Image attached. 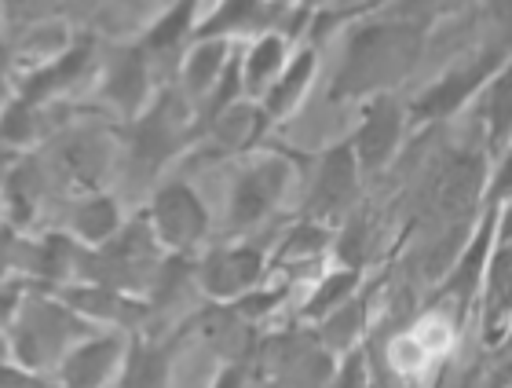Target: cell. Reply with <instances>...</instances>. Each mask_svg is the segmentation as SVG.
I'll return each instance as SVG.
<instances>
[{
    "mask_svg": "<svg viewBox=\"0 0 512 388\" xmlns=\"http://www.w3.org/2000/svg\"><path fill=\"white\" fill-rule=\"evenodd\" d=\"M63 301L74 308V312H81L85 319H92V323H107V326H121V330H128V326L143 323L150 315V308L143 301H132V293H121V290H110V286H96V282H81V286H74V290L63 293Z\"/></svg>",
    "mask_w": 512,
    "mask_h": 388,
    "instance_id": "17",
    "label": "cell"
},
{
    "mask_svg": "<svg viewBox=\"0 0 512 388\" xmlns=\"http://www.w3.org/2000/svg\"><path fill=\"white\" fill-rule=\"evenodd\" d=\"M428 41V22L410 19H366L344 37L341 70L333 77L330 99H370L377 92H395L417 66Z\"/></svg>",
    "mask_w": 512,
    "mask_h": 388,
    "instance_id": "1",
    "label": "cell"
},
{
    "mask_svg": "<svg viewBox=\"0 0 512 388\" xmlns=\"http://www.w3.org/2000/svg\"><path fill=\"white\" fill-rule=\"evenodd\" d=\"M194 132H198L194 129V103L183 92L169 88L132 125V158L143 173H158Z\"/></svg>",
    "mask_w": 512,
    "mask_h": 388,
    "instance_id": "6",
    "label": "cell"
},
{
    "mask_svg": "<svg viewBox=\"0 0 512 388\" xmlns=\"http://www.w3.org/2000/svg\"><path fill=\"white\" fill-rule=\"evenodd\" d=\"M125 337L121 334H92L74 345L59 363V385L63 388H107L121 374L125 363Z\"/></svg>",
    "mask_w": 512,
    "mask_h": 388,
    "instance_id": "12",
    "label": "cell"
},
{
    "mask_svg": "<svg viewBox=\"0 0 512 388\" xmlns=\"http://www.w3.org/2000/svg\"><path fill=\"white\" fill-rule=\"evenodd\" d=\"M366 301L355 293L352 301L341 304L333 315H326L322 323H315V334L326 348H330L333 356L341 359L344 352H352V348L363 345V326H366Z\"/></svg>",
    "mask_w": 512,
    "mask_h": 388,
    "instance_id": "27",
    "label": "cell"
},
{
    "mask_svg": "<svg viewBox=\"0 0 512 388\" xmlns=\"http://www.w3.org/2000/svg\"><path fill=\"white\" fill-rule=\"evenodd\" d=\"M96 63V37H77L70 41L59 55H52L41 70H33L26 81L19 85V96L30 99L33 107L44 103V99L59 96L63 88H70L74 81L88 74V66Z\"/></svg>",
    "mask_w": 512,
    "mask_h": 388,
    "instance_id": "15",
    "label": "cell"
},
{
    "mask_svg": "<svg viewBox=\"0 0 512 388\" xmlns=\"http://www.w3.org/2000/svg\"><path fill=\"white\" fill-rule=\"evenodd\" d=\"M70 224H74L77 238H81L88 249L107 246L110 238L125 227L121 224V205L114 202L107 191H92L88 198H81V202L74 205V213H70Z\"/></svg>",
    "mask_w": 512,
    "mask_h": 388,
    "instance_id": "24",
    "label": "cell"
},
{
    "mask_svg": "<svg viewBox=\"0 0 512 388\" xmlns=\"http://www.w3.org/2000/svg\"><path fill=\"white\" fill-rule=\"evenodd\" d=\"M293 184V165L282 154H260L246 169H238L235 184H231V202H227V227L242 235L253 231L275 213L282 198Z\"/></svg>",
    "mask_w": 512,
    "mask_h": 388,
    "instance_id": "5",
    "label": "cell"
},
{
    "mask_svg": "<svg viewBox=\"0 0 512 388\" xmlns=\"http://www.w3.org/2000/svg\"><path fill=\"white\" fill-rule=\"evenodd\" d=\"M363 286V271L359 268H333L326 275H319L315 290L308 293V301L300 304V319L304 323H322L326 315H333L341 304H348Z\"/></svg>",
    "mask_w": 512,
    "mask_h": 388,
    "instance_id": "26",
    "label": "cell"
},
{
    "mask_svg": "<svg viewBox=\"0 0 512 388\" xmlns=\"http://www.w3.org/2000/svg\"><path fill=\"white\" fill-rule=\"evenodd\" d=\"M363 180V165L355 158L352 140L326 147L315 162V180H311V191L304 198V216L330 227L333 220H348V213L359 205Z\"/></svg>",
    "mask_w": 512,
    "mask_h": 388,
    "instance_id": "7",
    "label": "cell"
},
{
    "mask_svg": "<svg viewBox=\"0 0 512 388\" xmlns=\"http://www.w3.org/2000/svg\"><path fill=\"white\" fill-rule=\"evenodd\" d=\"M319 74V48L315 44H304L297 55H289L286 70L271 81L264 96H260V110H264L267 121H286L293 110L304 103L311 81Z\"/></svg>",
    "mask_w": 512,
    "mask_h": 388,
    "instance_id": "16",
    "label": "cell"
},
{
    "mask_svg": "<svg viewBox=\"0 0 512 388\" xmlns=\"http://www.w3.org/2000/svg\"><path fill=\"white\" fill-rule=\"evenodd\" d=\"M512 198V143L494 158L491 180H487V202L483 205H502Z\"/></svg>",
    "mask_w": 512,
    "mask_h": 388,
    "instance_id": "32",
    "label": "cell"
},
{
    "mask_svg": "<svg viewBox=\"0 0 512 388\" xmlns=\"http://www.w3.org/2000/svg\"><path fill=\"white\" fill-rule=\"evenodd\" d=\"M282 15L271 0H220L205 22H198V37H235V33H267L278 30L275 19Z\"/></svg>",
    "mask_w": 512,
    "mask_h": 388,
    "instance_id": "21",
    "label": "cell"
},
{
    "mask_svg": "<svg viewBox=\"0 0 512 388\" xmlns=\"http://www.w3.org/2000/svg\"><path fill=\"white\" fill-rule=\"evenodd\" d=\"M447 4L450 0H388V15H392V19L428 22V19H436Z\"/></svg>",
    "mask_w": 512,
    "mask_h": 388,
    "instance_id": "33",
    "label": "cell"
},
{
    "mask_svg": "<svg viewBox=\"0 0 512 388\" xmlns=\"http://www.w3.org/2000/svg\"><path fill=\"white\" fill-rule=\"evenodd\" d=\"M498 242H512V198L498 205Z\"/></svg>",
    "mask_w": 512,
    "mask_h": 388,
    "instance_id": "37",
    "label": "cell"
},
{
    "mask_svg": "<svg viewBox=\"0 0 512 388\" xmlns=\"http://www.w3.org/2000/svg\"><path fill=\"white\" fill-rule=\"evenodd\" d=\"M96 334V323L74 312L66 301L55 297H26L15 315V334H11V348H15V363L30 370H44L52 363H63V356L74 348V341Z\"/></svg>",
    "mask_w": 512,
    "mask_h": 388,
    "instance_id": "2",
    "label": "cell"
},
{
    "mask_svg": "<svg viewBox=\"0 0 512 388\" xmlns=\"http://www.w3.org/2000/svg\"><path fill=\"white\" fill-rule=\"evenodd\" d=\"M333 231L330 224H319V220H300L286 231L282 238V246H278V257L282 260H293V264H308V260H319L326 249L333 246Z\"/></svg>",
    "mask_w": 512,
    "mask_h": 388,
    "instance_id": "29",
    "label": "cell"
},
{
    "mask_svg": "<svg viewBox=\"0 0 512 388\" xmlns=\"http://www.w3.org/2000/svg\"><path fill=\"white\" fill-rule=\"evenodd\" d=\"M4 74H8V52L0 48V92H4Z\"/></svg>",
    "mask_w": 512,
    "mask_h": 388,
    "instance_id": "40",
    "label": "cell"
},
{
    "mask_svg": "<svg viewBox=\"0 0 512 388\" xmlns=\"http://www.w3.org/2000/svg\"><path fill=\"white\" fill-rule=\"evenodd\" d=\"M264 275H267V253L264 246H253V242L209 249L198 260V268H194V282L216 304L242 301L246 293H253L264 282Z\"/></svg>",
    "mask_w": 512,
    "mask_h": 388,
    "instance_id": "10",
    "label": "cell"
},
{
    "mask_svg": "<svg viewBox=\"0 0 512 388\" xmlns=\"http://www.w3.org/2000/svg\"><path fill=\"white\" fill-rule=\"evenodd\" d=\"M289 63V33L267 30L256 33L253 44L242 55V81H246L249 96H264L271 81H275Z\"/></svg>",
    "mask_w": 512,
    "mask_h": 388,
    "instance_id": "23",
    "label": "cell"
},
{
    "mask_svg": "<svg viewBox=\"0 0 512 388\" xmlns=\"http://www.w3.org/2000/svg\"><path fill=\"white\" fill-rule=\"evenodd\" d=\"M494 352H502L505 359H512V323H509V330H505V337H502V345L494 348Z\"/></svg>",
    "mask_w": 512,
    "mask_h": 388,
    "instance_id": "39",
    "label": "cell"
},
{
    "mask_svg": "<svg viewBox=\"0 0 512 388\" xmlns=\"http://www.w3.org/2000/svg\"><path fill=\"white\" fill-rule=\"evenodd\" d=\"M150 231L161 249L191 253L209 238V209L187 180H165L150 198Z\"/></svg>",
    "mask_w": 512,
    "mask_h": 388,
    "instance_id": "8",
    "label": "cell"
},
{
    "mask_svg": "<svg viewBox=\"0 0 512 388\" xmlns=\"http://www.w3.org/2000/svg\"><path fill=\"white\" fill-rule=\"evenodd\" d=\"M246 363H227L220 374H216V381L209 388H246Z\"/></svg>",
    "mask_w": 512,
    "mask_h": 388,
    "instance_id": "36",
    "label": "cell"
},
{
    "mask_svg": "<svg viewBox=\"0 0 512 388\" xmlns=\"http://www.w3.org/2000/svg\"><path fill=\"white\" fill-rule=\"evenodd\" d=\"M194 11H198V0H176V4H172V8L143 33V52L147 55L176 52L191 33H198V26H194Z\"/></svg>",
    "mask_w": 512,
    "mask_h": 388,
    "instance_id": "28",
    "label": "cell"
},
{
    "mask_svg": "<svg viewBox=\"0 0 512 388\" xmlns=\"http://www.w3.org/2000/svg\"><path fill=\"white\" fill-rule=\"evenodd\" d=\"M480 334L483 345L498 348L505 330L512 323V242H498L483 275V293H480Z\"/></svg>",
    "mask_w": 512,
    "mask_h": 388,
    "instance_id": "14",
    "label": "cell"
},
{
    "mask_svg": "<svg viewBox=\"0 0 512 388\" xmlns=\"http://www.w3.org/2000/svg\"><path fill=\"white\" fill-rule=\"evenodd\" d=\"M498 246V205H483V216L472 227L469 242L458 253V260L450 264V271L439 279V286L432 290L436 301H447L454 323H465L469 312L480 304L483 293V275H487V264H491V253Z\"/></svg>",
    "mask_w": 512,
    "mask_h": 388,
    "instance_id": "4",
    "label": "cell"
},
{
    "mask_svg": "<svg viewBox=\"0 0 512 388\" xmlns=\"http://www.w3.org/2000/svg\"><path fill=\"white\" fill-rule=\"evenodd\" d=\"M355 4H366V8H388V0H355Z\"/></svg>",
    "mask_w": 512,
    "mask_h": 388,
    "instance_id": "41",
    "label": "cell"
},
{
    "mask_svg": "<svg viewBox=\"0 0 512 388\" xmlns=\"http://www.w3.org/2000/svg\"><path fill=\"white\" fill-rule=\"evenodd\" d=\"M77 257H81V249L74 246V238H66L63 231H52L41 242L26 246L22 264H26V271H30L33 279L66 282L70 275H77Z\"/></svg>",
    "mask_w": 512,
    "mask_h": 388,
    "instance_id": "25",
    "label": "cell"
},
{
    "mask_svg": "<svg viewBox=\"0 0 512 388\" xmlns=\"http://www.w3.org/2000/svg\"><path fill=\"white\" fill-rule=\"evenodd\" d=\"M271 370L278 374V385L286 388H326L337 370V356L315 337H275V345L267 348Z\"/></svg>",
    "mask_w": 512,
    "mask_h": 388,
    "instance_id": "11",
    "label": "cell"
},
{
    "mask_svg": "<svg viewBox=\"0 0 512 388\" xmlns=\"http://www.w3.org/2000/svg\"><path fill=\"white\" fill-rule=\"evenodd\" d=\"M55 165L70 184L96 187L110 165V143L103 140V132H70L55 147Z\"/></svg>",
    "mask_w": 512,
    "mask_h": 388,
    "instance_id": "20",
    "label": "cell"
},
{
    "mask_svg": "<svg viewBox=\"0 0 512 388\" xmlns=\"http://www.w3.org/2000/svg\"><path fill=\"white\" fill-rule=\"evenodd\" d=\"M99 96L107 99L121 118H139V114L147 110L150 55L143 52V44H128V48H118V52L110 55L107 70H103Z\"/></svg>",
    "mask_w": 512,
    "mask_h": 388,
    "instance_id": "13",
    "label": "cell"
},
{
    "mask_svg": "<svg viewBox=\"0 0 512 388\" xmlns=\"http://www.w3.org/2000/svg\"><path fill=\"white\" fill-rule=\"evenodd\" d=\"M52 4L55 0H4V8L15 22H44V11Z\"/></svg>",
    "mask_w": 512,
    "mask_h": 388,
    "instance_id": "35",
    "label": "cell"
},
{
    "mask_svg": "<svg viewBox=\"0 0 512 388\" xmlns=\"http://www.w3.org/2000/svg\"><path fill=\"white\" fill-rule=\"evenodd\" d=\"M509 55V41H494L487 48H480V52L465 55L461 63L447 66L432 85L421 88L414 99H406L410 125H439V121H447L454 114H461L465 107H472L483 88H487V81L505 66Z\"/></svg>",
    "mask_w": 512,
    "mask_h": 388,
    "instance_id": "3",
    "label": "cell"
},
{
    "mask_svg": "<svg viewBox=\"0 0 512 388\" xmlns=\"http://www.w3.org/2000/svg\"><path fill=\"white\" fill-rule=\"evenodd\" d=\"M326 388H377L366 345L352 348V352H344V356L337 359V370H333V378Z\"/></svg>",
    "mask_w": 512,
    "mask_h": 388,
    "instance_id": "31",
    "label": "cell"
},
{
    "mask_svg": "<svg viewBox=\"0 0 512 388\" xmlns=\"http://www.w3.org/2000/svg\"><path fill=\"white\" fill-rule=\"evenodd\" d=\"M37 136H41V114H37V107L22 96L11 99L8 107L0 110V143L22 151V147H30Z\"/></svg>",
    "mask_w": 512,
    "mask_h": 388,
    "instance_id": "30",
    "label": "cell"
},
{
    "mask_svg": "<svg viewBox=\"0 0 512 388\" xmlns=\"http://www.w3.org/2000/svg\"><path fill=\"white\" fill-rule=\"evenodd\" d=\"M472 107L480 114L483 136H487V158L494 162L512 143V55L505 59L502 70L487 81V88H483Z\"/></svg>",
    "mask_w": 512,
    "mask_h": 388,
    "instance_id": "18",
    "label": "cell"
},
{
    "mask_svg": "<svg viewBox=\"0 0 512 388\" xmlns=\"http://www.w3.org/2000/svg\"><path fill=\"white\" fill-rule=\"evenodd\" d=\"M235 59V44L227 37H198L187 59H183V96L191 99L194 110L202 107V99L216 88L224 70Z\"/></svg>",
    "mask_w": 512,
    "mask_h": 388,
    "instance_id": "19",
    "label": "cell"
},
{
    "mask_svg": "<svg viewBox=\"0 0 512 388\" xmlns=\"http://www.w3.org/2000/svg\"><path fill=\"white\" fill-rule=\"evenodd\" d=\"M0 388H63V385H52V381L37 374L30 367H15V359L11 363H0Z\"/></svg>",
    "mask_w": 512,
    "mask_h": 388,
    "instance_id": "34",
    "label": "cell"
},
{
    "mask_svg": "<svg viewBox=\"0 0 512 388\" xmlns=\"http://www.w3.org/2000/svg\"><path fill=\"white\" fill-rule=\"evenodd\" d=\"M172 359H176L172 341L132 337L121 363V388H169Z\"/></svg>",
    "mask_w": 512,
    "mask_h": 388,
    "instance_id": "22",
    "label": "cell"
},
{
    "mask_svg": "<svg viewBox=\"0 0 512 388\" xmlns=\"http://www.w3.org/2000/svg\"><path fill=\"white\" fill-rule=\"evenodd\" d=\"M15 359V348H11V341L4 334H0V363H11Z\"/></svg>",
    "mask_w": 512,
    "mask_h": 388,
    "instance_id": "38",
    "label": "cell"
},
{
    "mask_svg": "<svg viewBox=\"0 0 512 388\" xmlns=\"http://www.w3.org/2000/svg\"><path fill=\"white\" fill-rule=\"evenodd\" d=\"M406 129H410L406 99H399L395 92H377V96L363 99L359 125L348 136L355 147V158L363 165V176H377L392 165V158L403 147Z\"/></svg>",
    "mask_w": 512,
    "mask_h": 388,
    "instance_id": "9",
    "label": "cell"
}]
</instances>
